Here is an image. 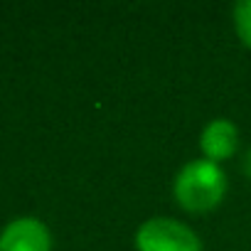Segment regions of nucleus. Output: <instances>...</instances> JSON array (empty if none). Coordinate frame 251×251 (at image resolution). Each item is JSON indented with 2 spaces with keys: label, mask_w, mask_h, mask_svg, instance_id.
I'll return each mask as SVG.
<instances>
[{
  "label": "nucleus",
  "mask_w": 251,
  "mask_h": 251,
  "mask_svg": "<svg viewBox=\"0 0 251 251\" xmlns=\"http://www.w3.org/2000/svg\"><path fill=\"white\" fill-rule=\"evenodd\" d=\"M226 187L229 185L224 170L207 158L185 163L173 180V195L177 204L195 214L212 212L224 200Z\"/></svg>",
  "instance_id": "1"
},
{
  "label": "nucleus",
  "mask_w": 251,
  "mask_h": 251,
  "mask_svg": "<svg viewBox=\"0 0 251 251\" xmlns=\"http://www.w3.org/2000/svg\"><path fill=\"white\" fill-rule=\"evenodd\" d=\"M138 251H202V241L192 226L173 217H151L136 231Z\"/></svg>",
  "instance_id": "2"
},
{
  "label": "nucleus",
  "mask_w": 251,
  "mask_h": 251,
  "mask_svg": "<svg viewBox=\"0 0 251 251\" xmlns=\"http://www.w3.org/2000/svg\"><path fill=\"white\" fill-rule=\"evenodd\" d=\"M0 251H52V234L37 217H15L0 231Z\"/></svg>",
  "instance_id": "3"
},
{
  "label": "nucleus",
  "mask_w": 251,
  "mask_h": 251,
  "mask_svg": "<svg viewBox=\"0 0 251 251\" xmlns=\"http://www.w3.org/2000/svg\"><path fill=\"white\" fill-rule=\"evenodd\" d=\"M239 148V128L229 118H212L200 133V151L207 160L222 163L229 160Z\"/></svg>",
  "instance_id": "4"
},
{
  "label": "nucleus",
  "mask_w": 251,
  "mask_h": 251,
  "mask_svg": "<svg viewBox=\"0 0 251 251\" xmlns=\"http://www.w3.org/2000/svg\"><path fill=\"white\" fill-rule=\"evenodd\" d=\"M231 20L239 40L251 50V0H239L231 8Z\"/></svg>",
  "instance_id": "5"
},
{
  "label": "nucleus",
  "mask_w": 251,
  "mask_h": 251,
  "mask_svg": "<svg viewBox=\"0 0 251 251\" xmlns=\"http://www.w3.org/2000/svg\"><path fill=\"white\" fill-rule=\"evenodd\" d=\"M244 173L251 177V151L246 153V158H244Z\"/></svg>",
  "instance_id": "6"
}]
</instances>
